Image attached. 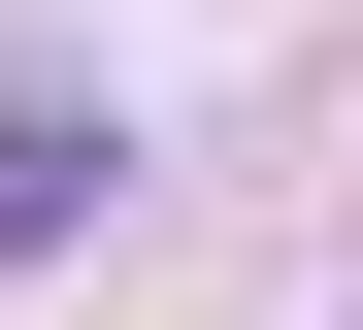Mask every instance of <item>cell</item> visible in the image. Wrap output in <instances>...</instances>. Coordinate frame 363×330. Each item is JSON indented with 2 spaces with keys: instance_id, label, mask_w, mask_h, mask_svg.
<instances>
[{
  "instance_id": "obj_1",
  "label": "cell",
  "mask_w": 363,
  "mask_h": 330,
  "mask_svg": "<svg viewBox=\"0 0 363 330\" xmlns=\"http://www.w3.org/2000/svg\"><path fill=\"white\" fill-rule=\"evenodd\" d=\"M99 165H133V132H99V99H0V264L67 231V198H99Z\"/></svg>"
}]
</instances>
